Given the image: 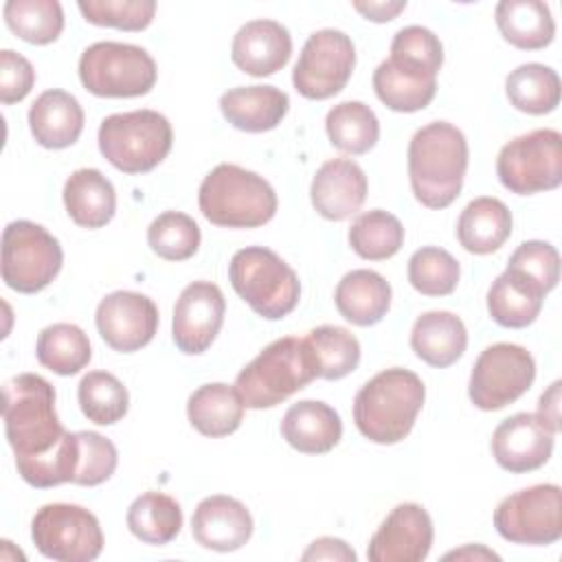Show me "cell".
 Wrapping results in <instances>:
<instances>
[{
	"mask_svg": "<svg viewBox=\"0 0 562 562\" xmlns=\"http://www.w3.org/2000/svg\"><path fill=\"white\" fill-rule=\"evenodd\" d=\"M2 422L20 476L33 487L72 483L77 437L55 413V389L37 373H20L2 386Z\"/></svg>",
	"mask_w": 562,
	"mask_h": 562,
	"instance_id": "cell-1",
	"label": "cell"
},
{
	"mask_svg": "<svg viewBox=\"0 0 562 562\" xmlns=\"http://www.w3.org/2000/svg\"><path fill=\"white\" fill-rule=\"evenodd\" d=\"M441 64V40L426 26H404L391 42L389 59L373 72V90L393 112H419L435 99Z\"/></svg>",
	"mask_w": 562,
	"mask_h": 562,
	"instance_id": "cell-2",
	"label": "cell"
},
{
	"mask_svg": "<svg viewBox=\"0 0 562 562\" xmlns=\"http://www.w3.org/2000/svg\"><path fill=\"white\" fill-rule=\"evenodd\" d=\"M468 140L448 121L419 127L408 143V180L413 195L428 209L450 206L468 171Z\"/></svg>",
	"mask_w": 562,
	"mask_h": 562,
	"instance_id": "cell-3",
	"label": "cell"
},
{
	"mask_svg": "<svg viewBox=\"0 0 562 562\" xmlns=\"http://www.w3.org/2000/svg\"><path fill=\"white\" fill-rule=\"evenodd\" d=\"M424 400L426 386L417 373L402 367L384 369L353 397L356 428L373 443H400L413 430Z\"/></svg>",
	"mask_w": 562,
	"mask_h": 562,
	"instance_id": "cell-4",
	"label": "cell"
},
{
	"mask_svg": "<svg viewBox=\"0 0 562 562\" xmlns=\"http://www.w3.org/2000/svg\"><path fill=\"white\" fill-rule=\"evenodd\" d=\"M318 378L307 338L285 336L259 351L235 378L246 408H272Z\"/></svg>",
	"mask_w": 562,
	"mask_h": 562,
	"instance_id": "cell-5",
	"label": "cell"
},
{
	"mask_svg": "<svg viewBox=\"0 0 562 562\" xmlns=\"http://www.w3.org/2000/svg\"><path fill=\"white\" fill-rule=\"evenodd\" d=\"M198 206L215 226L257 228L274 217L279 202L266 178L239 165L220 162L204 176Z\"/></svg>",
	"mask_w": 562,
	"mask_h": 562,
	"instance_id": "cell-6",
	"label": "cell"
},
{
	"mask_svg": "<svg viewBox=\"0 0 562 562\" xmlns=\"http://www.w3.org/2000/svg\"><path fill=\"white\" fill-rule=\"evenodd\" d=\"M99 151L123 173H147L171 151L173 132L165 114L132 110L110 114L99 125Z\"/></svg>",
	"mask_w": 562,
	"mask_h": 562,
	"instance_id": "cell-7",
	"label": "cell"
},
{
	"mask_svg": "<svg viewBox=\"0 0 562 562\" xmlns=\"http://www.w3.org/2000/svg\"><path fill=\"white\" fill-rule=\"evenodd\" d=\"M228 281L233 290L266 321L288 316L301 296L296 272L270 248L246 246L231 257Z\"/></svg>",
	"mask_w": 562,
	"mask_h": 562,
	"instance_id": "cell-8",
	"label": "cell"
},
{
	"mask_svg": "<svg viewBox=\"0 0 562 562\" xmlns=\"http://www.w3.org/2000/svg\"><path fill=\"white\" fill-rule=\"evenodd\" d=\"M156 77V61L134 44L97 42L79 57V81L94 97H143L154 88Z\"/></svg>",
	"mask_w": 562,
	"mask_h": 562,
	"instance_id": "cell-9",
	"label": "cell"
},
{
	"mask_svg": "<svg viewBox=\"0 0 562 562\" xmlns=\"http://www.w3.org/2000/svg\"><path fill=\"white\" fill-rule=\"evenodd\" d=\"M64 263L55 235L31 220L9 222L2 231V281L20 294H35L53 283Z\"/></svg>",
	"mask_w": 562,
	"mask_h": 562,
	"instance_id": "cell-10",
	"label": "cell"
},
{
	"mask_svg": "<svg viewBox=\"0 0 562 562\" xmlns=\"http://www.w3.org/2000/svg\"><path fill=\"white\" fill-rule=\"evenodd\" d=\"M501 184L516 195H533L562 184V136L558 130H533L505 143L496 158Z\"/></svg>",
	"mask_w": 562,
	"mask_h": 562,
	"instance_id": "cell-11",
	"label": "cell"
},
{
	"mask_svg": "<svg viewBox=\"0 0 562 562\" xmlns=\"http://www.w3.org/2000/svg\"><path fill=\"white\" fill-rule=\"evenodd\" d=\"M35 549L57 562H92L103 551L99 518L72 503L42 505L31 520Z\"/></svg>",
	"mask_w": 562,
	"mask_h": 562,
	"instance_id": "cell-12",
	"label": "cell"
},
{
	"mask_svg": "<svg viewBox=\"0 0 562 562\" xmlns=\"http://www.w3.org/2000/svg\"><path fill=\"white\" fill-rule=\"evenodd\" d=\"M536 378L533 356L514 342L485 347L470 373L468 395L481 411H501L522 397Z\"/></svg>",
	"mask_w": 562,
	"mask_h": 562,
	"instance_id": "cell-13",
	"label": "cell"
},
{
	"mask_svg": "<svg viewBox=\"0 0 562 562\" xmlns=\"http://www.w3.org/2000/svg\"><path fill=\"white\" fill-rule=\"evenodd\" d=\"M501 538L514 544H553L562 538V490L540 483L505 496L494 512Z\"/></svg>",
	"mask_w": 562,
	"mask_h": 562,
	"instance_id": "cell-14",
	"label": "cell"
},
{
	"mask_svg": "<svg viewBox=\"0 0 562 562\" xmlns=\"http://www.w3.org/2000/svg\"><path fill=\"white\" fill-rule=\"evenodd\" d=\"M356 66V46L338 29H321L307 37L292 70L296 92L312 101L338 94Z\"/></svg>",
	"mask_w": 562,
	"mask_h": 562,
	"instance_id": "cell-15",
	"label": "cell"
},
{
	"mask_svg": "<svg viewBox=\"0 0 562 562\" xmlns=\"http://www.w3.org/2000/svg\"><path fill=\"white\" fill-rule=\"evenodd\" d=\"M94 321L108 347L119 353H134L156 336L158 307L140 292L116 290L101 299Z\"/></svg>",
	"mask_w": 562,
	"mask_h": 562,
	"instance_id": "cell-16",
	"label": "cell"
},
{
	"mask_svg": "<svg viewBox=\"0 0 562 562\" xmlns=\"http://www.w3.org/2000/svg\"><path fill=\"white\" fill-rule=\"evenodd\" d=\"M226 301L222 290L211 281L189 283L173 307L171 336L182 353H204L222 329Z\"/></svg>",
	"mask_w": 562,
	"mask_h": 562,
	"instance_id": "cell-17",
	"label": "cell"
},
{
	"mask_svg": "<svg viewBox=\"0 0 562 562\" xmlns=\"http://www.w3.org/2000/svg\"><path fill=\"white\" fill-rule=\"evenodd\" d=\"M435 529L428 512L417 503H400L371 536V562H422L432 547Z\"/></svg>",
	"mask_w": 562,
	"mask_h": 562,
	"instance_id": "cell-18",
	"label": "cell"
},
{
	"mask_svg": "<svg viewBox=\"0 0 562 562\" xmlns=\"http://www.w3.org/2000/svg\"><path fill=\"white\" fill-rule=\"evenodd\" d=\"M553 432L536 413H516L503 419L492 435V454L496 463L522 474L542 468L553 452Z\"/></svg>",
	"mask_w": 562,
	"mask_h": 562,
	"instance_id": "cell-19",
	"label": "cell"
},
{
	"mask_svg": "<svg viewBox=\"0 0 562 562\" xmlns=\"http://www.w3.org/2000/svg\"><path fill=\"white\" fill-rule=\"evenodd\" d=\"M252 516L246 505L226 494H213L198 503L191 516V533L204 549L228 553L241 549L252 536Z\"/></svg>",
	"mask_w": 562,
	"mask_h": 562,
	"instance_id": "cell-20",
	"label": "cell"
},
{
	"mask_svg": "<svg viewBox=\"0 0 562 562\" xmlns=\"http://www.w3.org/2000/svg\"><path fill=\"white\" fill-rule=\"evenodd\" d=\"M367 176L351 158H331L323 162L310 184V200L316 213L331 222L351 217L367 198Z\"/></svg>",
	"mask_w": 562,
	"mask_h": 562,
	"instance_id": "cell-21",
	"label": "cell"
},
{
	"mask_svg": "<svg viewBox=\"0 0 562 562\" xmlns=\"http://www.w3.org/2000/svg\"><path fill=\"white\" fill-rule=\"evenodd\" d=\"M292 55L290 31L277 20H250L233 37V64L252 77H268L281 70Z\"/></svg>",
	"mask_w": 562,
	"mask_h": 562,
	"instance_id": "cell-22",
	"label": "cell"
},
{
	"mask_svg": "<svg viewBox=\"0 0 562 562\" xmlns=\"http://www.w3.org/2000/svg\"><path fill=\"white\" fill-rule=\"evenodd\" d=\"M222 116L241 132L274 130L290 110V97L274 86H239L220 97Z\"/></svg>",
	"mask_w": 562,
	"mask_h": 562,
	"instance_id": "cell-23",
	"label": "cell"
},
{
	"mask_svg": "<svg viewBox=\"0 0 562 562\" xmlns=\"http://www.w3.org/2000/svg\"><path fill=\"white\" fill-rule=\"evenodd\" d=\"M283 439L303 454H325L342 437L340 415L321 400L292 404L281 419Z\"/></svg>",
	"mask_w": 562,
	"mask_h": 562,
	"instance_id": "cell-24",
	"label": "cell"
},
{
	"mask_svg": "<svg viewBox=\"0 0 562 562\" xmlns=\"http://www.w3.org/2000/svg\"><path fill=\"white\" fill-rule=\"evenodd\" d=\"M29 127L42 147L64 149L81 136L83 110L70 92L50 88L44 90L29 108Z\"/></svg>",
	"mask_w": 562,
	"mask_h": 562,
	"instance_id": "cell-25",
	"label": "cell"
},
{
	"mask_svg": "<svg viewBox=\"0 0 562 562\" xmlns=\"http://www.w3.org/2000/svg\"><path fill=\"white\" fill-rule=\"evenodd\" d=\"M468 347L463 321L446 310H432L417 316L411 329V349L419 360L435 369L454 364Z\"/></svg>",
	"mask_w": 562,
	"mask_h": 562,
	"instance_id": "cell-26",
	"label": "cell"
},
{
	"mask_svg": "<svg viewBox=\"0 0 562 562\" xmlns=\"http://www.w3.org/2000/svg\"><path fill=\"white\" fill-rule=\"evenodd\" d=\"M334 303L340 316L351 325L371 327L380 323L391 307V285L375 270H351L338 281Z\"/></svg>",
	"mask_w": 562,
	"mask_h": 562,
	"instance_id": "cell-27",
	"label": "cell"
},
{
	"mask_svg": "<svg viewBox=\"0 0 562 562\" xmlns=\"http://www.w3.org/2000/svg\"><path fill=\"white\" fill-rule=\"evenodd\" d=\"M64 206L77 226L90 231L103 228L116 213V191L99 169L83 167L68 176Z\"/></svg>",
	"mask_w": 562,
	"mask_h": 562,
	"instance_id": "cell-28",
	"label": "cell"
},
{
	"mask_svg": "<svg viewBox=\"0 0 562 562\" xmlns=\"http://www.w3.org/2000/svg\"><path fill=\"white\" fill-rule=\"evenodd\" d=\"M512 235V213L498 198H474L457 220V239L472 255L498 250Z\"/></svg>",
	"mask_w": 562,
	"mask_h": 562,
	"instance_id": "cell-29",
	"label": "cell"
},
{
	"mask_svg": "<svg viewBox=\"0 0 562 562\" xmlns=\"http://www.w3.org/2000/svg\"><path fill=\"white\" fill-rule=\"evenodd\" d=\"M244 400L224 382L202 384L187 400L189 424L204 437H226L241 426Z\"/></svg>",
	"mask_w": 562,
	"mask_h": 562,
	"instance_id": "cell-30",
	"label": "cell"
},
{
	"mask_svg": "<svg viewBox=\"0 0 562 562\" xmlns=\"http://www.w3.org/2000/svg\"><path fill=\"white\" fill-rule=\"evenodd\" d=\"M544 296L547 294L529 279L505 268L487 290V312L501 327L520 329L538 318Z\"/></svg>",
	"mask_w": 562,
	"mask_h": 562,
	"instance_id": "cell-31",
	"label": "cell"
},
{
	"mask_svg": "<svg viewBox=\"0 0 562 562\" xmlns=\"http://www.w3.org/2000/svg\"><path fill=\"white\" fill-rule=\"evenodd\" d=\"M494 15L503 40L520 50H540L553 42L555 22L540 0H503Z\"/></svg>",
	"mask_w": 562,
	"mask_h": 562,
	"instance_id": "cell-32",
	"label": "cell"
},
{
	"mask_svg": "<svg viewBox=\"0 0 562 562\" xmlns=\"http://www.w3.org/2000/svg\"><path fill=\"white\" fill-rule=\"evenodd\" d=\"M127 529L145 544H169L182 529L180 503L162 492H145L127 509Z\"/></svg>",
	"mask_w": 562,
	"mask_h": 562,
	"instance_id": "cell-33",
	"label": "cell"
},
{
	"mask_svg": "<svg viewBox=\"0 0 562 562\" xmlns=\"http://www.w3.org/2000/svg\"><path fill=\"white\" fill-rule=\"evenodd\" d=\"M35 356L42 367L57 375L79 373L92 358L88 334L72 323H53L44 327L35 342Z\"/></svg>",
	"mask_w": 562,
	"mask_h": 562,
	"instance_id": "cell-34",
	"label": "cell"
},
{
	"mask_svg": "<svg viewBox=\"0 0 562 562\" xmlns=\"http://www.w3.org/2000/svg\"><path fill=\"white\" fill-rule=\"evenodd\" d=\"M329 143L351 156L367 154L380 138V121L362 101H342L325 116Z\"/></svg>",
	"mask_w": 562,
	"mask_h": 562,
	"instance_id": "cell-35",
	"label": "cell"
},
{
	"mask_svg": "<svg viewBox=\"0 0 562 562\" xmlns=\"http://www.w3.org/2000/svg\"><path fill=\"white\" fill-rule=\"evenodd\" d=\"M509 103L525 114H549L560 103V77L551 66L522 64L505 79Z\"/></svg>",
	"mask_w": 562,
	"mask_h": 562,
	"instance_id": "cell-36",
	"label": "cell"
},
{
	"mask_svg": "<svg viewBox=\"0 0 562 562\" xmlns=\"http://www.w3.org/2000/svg\"><path fill=\"white\" fill-rule=\"evenodd\" d=\"M351 250L369 261H384L393 257L404 244L402 222L382 209L360 213L349 226Z\"/></svg>",
	"mask_w": 562,
	"mask_h": 562,
	"instance_id": "cell-37",
	"label": "cell"
},
{
	"mask_svg": "<svg viewBox=\"0 0 562 562\" xmlns=\"http://www.w3.org/2000/svg\"><path fill=\"white\" fill-rule=\"evenodd\" d=\"M2 15L13 35L35 46L55 42L64 31V11L57 0H9Z\"/></svg>",
	"mask_w": 562,
	"mask_h": 562,
	"instance_id": "cell-38",
	"label": "cell"
},
{
	"mask_svg": "<svg viewBox=\"0 0 562 562\" xmlns=\"http://www.w3.org/2000/svg\"><path fill=\"white\" fill-rule=\"evenodd\" d=\"M81 413L99 426L121 422L130 406V395L123 382L108 371H90L81 378L77 389Z\"/></svg>",
	"mask_w": 562,
	"mask_h": 562,
	"instance_id": "cell-39",
	"label": "cell"
},
{
	"mask_svg": "<svg viewBox=\"0 0 562 562\" xmlns=\"http://www.w3.org/2000/svg\"><path fill=\"white\" fill-rule=\"evenodd\" d=\"M307 342L318 362V378L340 380L356 371L360 362L358 338L338 325H321L307 331Z\"/></svg>",
	"mask_w": 562,
	"mask_h": 562,
	"instance_id": "cell-40",
	"label": "cell"
},
{
	"mask_svg": "<svg viewBox=\"0 0 562 562\" xmlns=\"http://www.w3.org/2000/svg\"><path fill=\"white\" fill-rule=\"evenodd\" d=\"M200 226L193 217L180 211L160 213L147 228V244L151 252L167 261H184L200 248Z\"/></svg>",
	"mask_w": 562,
	"mask_h": 562,
	"instance_id": "cell-41",
	"label": "cell"
},
{
	"mask_svg": "<svg viewBox=\"0 0 562 562\" xmlns=\"http://www.w3.org/2000/svg\"><path fill=\"white\" fill-rule=\"evenodd\" d=\"M459 274V261L439 246H424L408 259V283L424 296L452 294Z\"/></svg>",
	"mask_w": 562,
	"mask_h": 562,
	"instance_id": "cell-42",
	"label": "cell"
},
{
	"mask_svg": "<svg viewBox=\"0 0 562 562\" xmlns=\"http://www.w3.org/2000/svg\"><path fill=\"white\" fill-rule=\"evenodd\" d=\"M77 7L86 22L121 31H143L156 13L154 0H79Z\"/></svg>",
	"mask_w": 562,
	"mask_h": 562,
	"instance_id": "cell-43",
	"label": "cell"
},
{
	"mask_svg": "<svg viewBox=\"0 0 562 562\" xmlns=\"http://www.w3.org/2000/svg\"><path fill=\"white\" fill-rule=\"evenodd\" d=\"M77 437V461H75V476L72 483L77 485H101L105 483L119 463V452L116 446L94 432V430H79L75 432Z\"/></svg>",
	"mask_w": 562,
	"mask_h": 562,
	"instance_id": "cell-44",
	"label": "cell"
},
{
	"mask_svg": "<svg viewBox=\"0 0 562 562\" xmlns=\"http://www.w3.org/2000/svg\"><path fill=\"white\" fill-rule=\"evenodd\" d=\"M507 268L529 279L544 294L551 292L560 281V255L549 241L531 239L522 241L509 257Z\"/></svg>",
	"mask_w": 562,
	"mask_h": 562,
	"instance_id": "cell-45",
	"label": "cell"
},
{
	"mask_svg": "<svg viewBox=\"0 0 562 562\" xmlns=\"http://www.w3.org/2000/svg\"><path fill=\"white\" fill-rule=\"evenodd\" d=\"M35 83L31 61L15 50H0V101L4 105L22 101Z\"/></svg>",
	"mask_w": 562,
	"mask_h": 562,
	"instance_id": "cell-46",
	"label": "cell"
},
{
	"mask_svg": "<svg viewBox=\"0 0 562 562\" xmlns=\"http://www.w3.org/2000/svg\"><path fill=\"white\" fill-rule=\"evenodd\" d=\"M301 560H336V562H356V551L340 538L323 536L316 538L301 555Z\"/></svg>",
	"mask_w": 562,
	"mask_h": 562,
	"instance_id": "cell-47",
	"label": "cell"
},
{
	"mask_svg": "<svg viewBox=\"0 0 562 562\" xmlns=\"http://www.w3.org/2000/svg\"><path fill=\"white\" fill-rule=\"evenodd\" d=\"M542 424L555 435L560 430V380H555L549 391H544L540 395L538 402V413H536Z\"/></svg>",
	"mask_w": 562,
	"mask_h": 562,
	"instance_id": "cell-48",
	"label": "cell"
},
{
	"mask_svg": "<svg viewBox=\"0 0 562 562\" xmlns=\"http://www.w3.org/2000/svg\"><path fill=\"white\" fill-rule=\"evenodd\" d=\"M353 9L364 20L391 22V20H395L406 9V2L404 0H400V2H353Z\"/></svg>",
	"mask_w": 562,
	"mask_h": 562,
	"instance_id": "cell-49",
	"label": "cell"
},
{
	"mask_svg": "<svg viewBox=\"0 0 562 562\" xmlns=\"http://www.w3.org/2000/svg\"><path fill=\"white\" fill-rule=\"evenodd\" d=\"M446 560H450V558H459V560H463V558H468V560H501L494 551H490V549H485L483 544H465L463 549H454V551H450V553H446L443 555Z\"/></svg>",
	"mask_w": 562,
	"mask_h": 562,
	"instance_id": "cell-50",
	"label": "cell"
}]
</instances>
